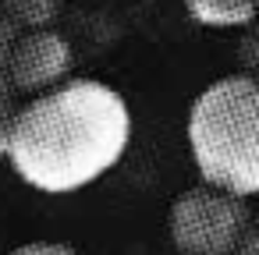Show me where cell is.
Segmentation results:
<instances>
[{
	"label": "cell",
	"mask_w": 259,
	"mask_h": 255,
	"mask_svg": "<svg viewBox=\"0 0 259 255\" xmlns=\"http://www.w3.org/2000/svg\"><path fill=\"white\" fill-rule=\"evenodd\" d=\"M234 255H259V216L248 220V227H245V234H241Z\"/></svg>",
	"instance_id": "cell-10"
},
{
	"label": "cell",
	"mask_w": 259,
	"mask_h": 255,
	"mask_svg": "<svg viewBox=\"0 0 259 255\" xmlns=\"http://www.w3.org/2000/svg\"><path fill=\"white\" fill-rule=\"evenodd\" d=\"M252 213L245 198L195 184L167 209V234L181 255H234Z\"/></svg>",
	"instance_id": "cell-3"
},
{
	"label": "cell",
	"mask_w": 259,
	"mask_h": 255,
	"mask_svg": "<svg viewBox=\"0 0 259 255\" xmlns=\"http://www.w3.org/2000/svg\"><path fill=\"white\" fill-rule=\"evenodd\" d=\"M199 184L234 198L259 195V78L234 71L209 82L185 117Z\"/></svg>",
	"instance_id": "cell-2"
},
{
	"label": "cell",
	"mask_w": 259,
	"mask_h": 255,
	"mask_svg": "<svg viewBox=\"0 0 259 255\" xmlns=\"http://www.w3.org/2000/svg\"><path fill=\"white\" fill-rule=\"evenodd\" d=\"M75 64L71 43L57 29H39V32H18L11 46V89L15 96H43L68 82Z\"/></svg>",
	"instance_id": "cell-4"
},
{
	"label": "cell",
	"mask_w": 259,
	"mask_h": 255,
	"mask_svg": "<svg viewBox=\"0 0 259 255\" xmlns=\"http://www.w3.org/2000/svg\"><path fill=\"white\" fill-rule=\"evenodd\" d=\"M15 39H18V29L15 25H8L4 18H0V110H18V96H15V89H11V46H15Z\"/></svg>",
	"instance_id": "cell-7"
},
{
	"label": "cell",
	"mask_w": 259,
	"mask_h": 255,
	"mask_svg": "<svg viewBox=\"0 0 259 255\" xmlns=\"http://www.w3.org/2000/svg\"><path fill=\"white\" fill-rule=\"evenodd\" d=\"M0 18L18 32L54 29V22L61 18V0H0Z\"/></svg>",
	"instance_id": "cell-6"
},
{
	"label": "cell",
	"mask_w": 259,
	"mask_h": 255,
	"mask_svg": "<svg viewBox=\"0 0 259 255\" xmlns=\"http://www.w3.org/2000/svg\"><path fill=\"white\" fill-rule=\"evenodd\" d=\"M132 131V107L114 85L68 78L15 110L4 156L39 195H75L124 160Z\"/></svg>",
	"instance_id": "cell-1"
},
{
	"label": "cell",
	"mask_w": 259,
	"mask_h": 255,
	"mask_svg": "<svg viewBox=\"0 0 259 255\" xmlns=\"http://www.w3.org/2000/svg\"><path fill=\"white\" fill-rule=\"evenodd\" d=\"M238 57L245 64V75L259 78V15L248 29H241V39H238Z\"/></svg>",
	"instance_id": "cell-8"
},
{
	"label": "cell",
	"mask_w": 259,
	"mask_h": 255,
	"mask_svg": "<svg viewBox=\"0 0 259 255\" xmlns=\"http://www.w3.org/2000/svg\"><path fill=\"white\" fill-rule=\"evenodd\" d=\"M8 255H78V248L64 241H25V244H15Z\"/></svg>",
	"instance_id": "cell-9"
},
{
	"label": "cell",
	"mask_w": 259,
	"mask_h": 255,
	"mask_svg": "<svg viewBox=\"0 0 259 255\" xmlns=\"http://www.w3.org/2000/svg\"><path fill=\"white\" fill-rule=\"evenodd\" d=\"M185 15L213 32H241L255 22L259 0H181Z\"/></svg>",
	"instance_id": "cell-5"
}]
</instances>
